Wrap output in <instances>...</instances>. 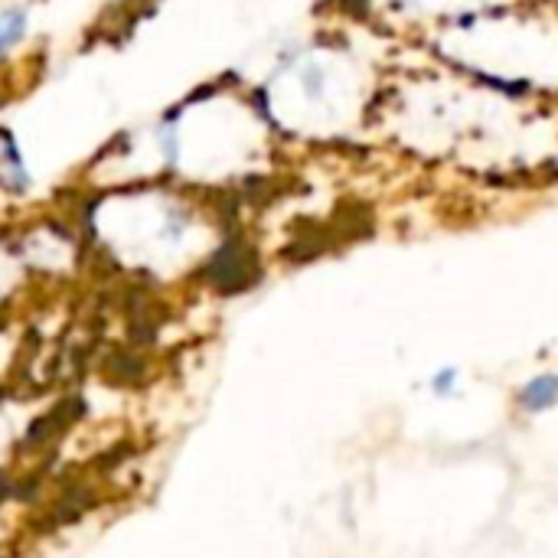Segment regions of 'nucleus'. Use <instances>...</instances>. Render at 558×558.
Listing matches in <instances>:
<instances>
[{
  "label": "nucleus",
  "mask_w": 558,
  "mask_h": 558,
  "mask_svg": "<svg viewBox=\"0 0 558 558\" xmlns=\"http://www.w3.org/2000/svg\"><path fill=\"white\" fill-rule=\"evenodd\" d=\"M519 402H523V408H529V412H542V408L555 405L558 402V376L532 379L523 389V395H519Z\"/></svg>",
  "instance_id": "obj_1"
},
{
  "label": "nucleus",
  "mask_w": 558,
  "mask_h": 558,
  "mask_svg": "<svg viewBox=\"0 0 558 558\" xmlns=\"http://www.w3.org/2000/svg\"><path fill=\"white\" fill-rule=\"evenodd\" d=\"M23 33H27V14H20V10L0 14V53H7L10 46L20 43Z\"/></svg>",
  "instance_id": "obj_2"
},
{
  "label": "nucleus",
  "mask_w": 558,
  "mask_h": 558,
  "mask_svg": "<svg viewBox=\"0 0 558 558\" xmlns=\"http://www.w3.org/2000/svg\"><path fill=\"white\" fill-rule=\"evenodd\" d=\"M451 382H457V376H454V372H451V369H444V372H441V376H438V379H434V389H438V392H444V389H448V386H451Z\"/></svg>",
  "instance_id": "obj_3"
}]
</instances>
